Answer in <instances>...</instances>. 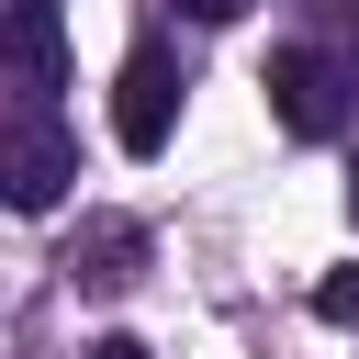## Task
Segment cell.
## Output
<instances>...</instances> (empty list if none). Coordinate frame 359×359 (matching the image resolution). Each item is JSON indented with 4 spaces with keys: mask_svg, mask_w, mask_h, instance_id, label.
<instances>
[{
    "mask_svg": "<svg viewBox=\"0 0 359 359\" xmlns=\"http://www.w3.org/2000/svg\"><path fill=\"white\" fill-rule=\"evenodd\" d=\"M348 56H314V45H280L269 56V112H280V135H303V146H325L337 123H348Z\"/></svg>",
    "mask_w": 359,
    "mask_h": 359,
    "instance_id": "obj_1",
    "label": "cell"
},
{
    "mask_svg": "<svg viewBox=\"0 0 359 359\" xmlns=\"http://www.w3.org/2000/svg\"><path fill=\"white\" fill-rule=\"evenodd\" d=\"M67 180H79L67 123H56V112H11V135H0V191H11V213H56Z\"/></svg>",
    "mask_w": 359,
    "mask_h": 359,
    "instance_id": "obj_2",
    "label": "cell"
},
{
    "mask_svg": "<svg viewBox=\"0 0 359 359\" xmlns=\"http://www.w3.org/2000/svg\"><path fill=\"white\" fill-rule=\"evenodd\" d=\"M168 123H180V67H168V45L146 34V45L123 56V79H112V135H123V157H157Z\"/></svg>",
    "mask_w": 359,
    "mask_h": 359,
    "instance_id": "obj_3",
    "label": "cell"
},
{
    "mask_svg": "<svg viewBox=\"0 0 359 359\" xmlns=\"http://www.w3.org/2000/svg\"><path fill=\"white\" fill-rule=\"evenodd\" d=\"M56 79H67L56 0H11V112H56Z\"/></svg>",
    "mask_w": 359,
    "mask_h": 359,
    "instance_id": "obj_4",
    "label": "cell"
},
{
    "mask_svg": "<svg viewBox=\"0 0 359 359\" xmlns=\"http://www.w3.org/2000/svg\"><path fill=\"white\" fill-rule=\"evenodd\" d=\"M314 314H325V325H359V280H325V292H314Z\"/></svg>",
    "mask_w": 359,
    "mask_h": 359,
    "instance_id": "obj_5",
    "label": "cell"
},
{
    "mask_svg": "<svg viewBox=\"0 0 359 359\" xmlns=\"http://www.w3.org/2000/svg\"><path fill=\"white\" fill-rule=\"evenodd\" d=\"M180 11H191V22H236L247 0H180Z\"/></svg>",
    "mask_w": 359,
    "mask_h": 359,
    "instance_id": "obj_6",
    "label": "cell"
},
{
    "mask_svg": "<svg viewBox=\"0 0 359 359\" xmlns=\"http://www.w3.org/2000/svg\"><path fill=\"white\" fill-rule=\"evenodd\" d=\"M348 79H359V0H348Z\"/></svg>",
    "mask_w": 359,
    "mask_h": 359,
    "instance_id": "obj_7",
    "label": "cell"
},
{
    "mask_svg": "<svg viewBox=\"0 0 359 359\" xmlns=\"http://www.w3.org/2000/svg\"><path fill=\"white\" fill-rule=\"evenodd\" d=\"M348 213H359V168H348Z\"/></svg>",
    "mask_w": 359,
    "mask_h": 359,
    "instance_id": "obj_8",
    "label": "cell"
}]
</instances>
